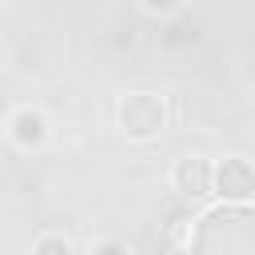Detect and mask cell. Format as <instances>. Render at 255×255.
I'll list each match as a JSON object with an SVG mask.
<instances>
[{"label":"cell","mask_w":255,"mask_h":255,"mask_svg":"<svg viewBox=\"0 0 255 255\" xmlns=\"http://www.w3.org/2000/svg\"><path fill=\"white\" fill-rule=\"evenodd\" d=\"M120 131L128 139H151L163 131V120H167V108L155 92H131L128 100H120Z\"/></svg>","instance_id":"1"},{"label":"cell","mask_w":255,"mask_h":255,"mask_svg":"<svg viewBox=\"0 0 255 255\" xmlns=\"http://www.w3.org/2000/svg\"><path fill=\"white\" fill-rule=\"evenodd\" d=\"M223 203H247L255 195V167L239 155H227L215 167V187H211Z\"/></svg>","instance_id":"2"},{"label":"cell","mask_w":255,"mask_h":255,"mask_svg":"<svg viewBox=\"0 0 255 255\" xmlns=\"http://www.w3.org/2000/svg\"><path fill=\"white\" fill-rule=\"evenodd\" d=\"M171 183H175V191H183L187 199H203V195H211V187H215V167H211L203 155H183V159H175V167H171Z\"/></svg>","instance_id":"3"},{"label":"cell","mask_w":255,"mask_h":255,"mask_svg":"<svg viewBox=\"0 0 255 255\" xmlns=\"http://www.w3.org/2000/svg\"><path fill=\"white\" fill-rule=\"evenodd\" d=\"M8 131L20 147H40L48 139V120L36 112V108H20L12 120H8Z\"/></svg>","instance_id":"4"},{"label":"cell","mask_w":255,"mask_h":255,"mask_svg":"<svg viewBox=\"0 0 255 255\" xmlns=\"http://www.w3.org/2000/svg\"><path fill=\"white\" fill-rule=\"evenodd\" d=\"M32 255H72V243H68L64 235H56V231H48V235H40V239H36V247H32Z\"/></svg>","instance_id":"5"},{"label":"cell","mask_w":255,"mask_h":255,"mask_svg":"<svg viewBox=\"0 0 255 255\" xmlns=\"http://www.w3.org/2000/svg\"><path fill=\"white\" fill-rule=\"evenodd\" d=\"M92 255H128V247H124V243H116V239H104V243H96V247H92Z\"/></svg>","instance_id":"6"},{"label":"cell","mask_w":255,"mask_h":255,"mask_svg":"<svg viewBox=\"0 0 255 255\" xmlns=\"http://www.w3.org/2000/svg\"><path fill=\"white\" fill-rule=\"evenodd\" d=\"M143 8H147V12H175L179 0H143Z\"/></svg>","instance_id":"7"}]
</instances>
